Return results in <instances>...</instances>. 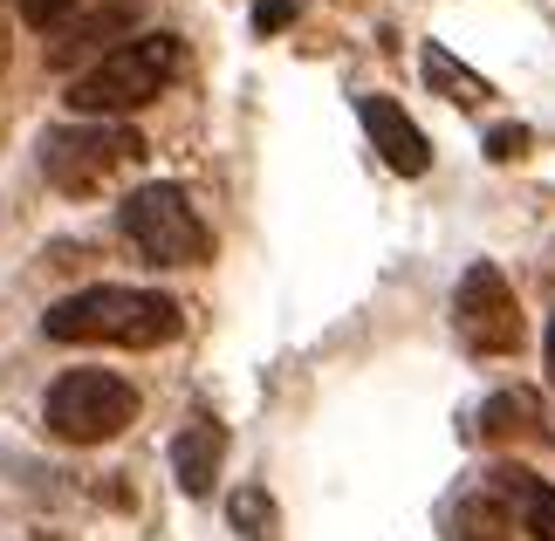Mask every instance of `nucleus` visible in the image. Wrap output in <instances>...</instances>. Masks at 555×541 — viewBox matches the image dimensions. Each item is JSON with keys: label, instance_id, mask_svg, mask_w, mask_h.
<instances>
[{"label": "nucleus", "instance_id": "nucleus-18", "mask_svg": "<svg viewBox=\"0 0 555 541\" xmlns=\"http://www.w3.org/2000/svg\"><path fill=\"white\" fill-rule=\"evenodd\" d=\"M542 350H548V377H555V322H548V343H542Z\"/></svg>", "mask_w": 555, "mask_h": 541}, {"label": "nucleus", "instance_id": "nucleus-15", "mask_svg": "<svg viewBox=\"0 0 555 541\" xmlns=\"http://www.w3.org/2000/svg\"><path fill=\"white\" fill-rule=\"evenodd\" d=\"M76 8L82 0H21V21H28V28H62Z\"/></svg>", "mask_w": 555, "mask_h": 541}, {"label": "nucleus", "instance_id": "nucleus-1", "mask_svg": "<svg viewBox=\"0 0 555 541\" xmlns=\"http://www.w3.org/2000/svg\"><path fill=\"white\" fill-rule=\"evenodd\" d=\"M185 330V309L158 288H117V281H96V288L62 295L49 315H41V336L49 343H117V350H158Z\"/></svg>", "mask_w": 555, "mask_h": 541}, {"label": "nucleus", "instance_id": "nucleus-10", "mask_svg": "<svg viewBox=\"0 0 555 541\" xmlns=\"http://www.w3.org/2000/svg\"><path fill=\"white\" fill-rule=\"evenodd\" d=\"M507 501H515V514H521V528L535 534V541H555V487L548 480H535V473H521V466H494L487 473Z\"/></svg>", "mask_w": 555, "mask_h": 541}, {"label": "nucleus", "instance_id": "nucleus-2", "mask_svg": "<svg viewBox=\"0 0 555 541\" xmlns=\"http://www.w3.org/2000/svg\"><path fill=\"white\" fill-rule=\"evenodd\" d=\"M179 62H185L179 35H165V28L131 35V41H117L111 55H96L90 69L69 76V111L76 117H131V111L165 96V82L179 76Z\"/></svg>", "mask_w": 555, "mask_h": 541}, {"label": "nucleus", "instance_id": "nucleus-4", "mask_svg": "<svg viewBox=\"0 0 555 541\" xmlns=\"http://www.w3.org/2000/svg\"><path fill=\"white\" fill-rule=\"evenodd\" d=\"M117 227H124V241L158 268H199L212 254V233L199 220V206L185 199V185H165V179L138 185L131 199L117 206Z\"/></svg>", "mask_w": 555, "mask_h": 541}, {"label": "nucleus", "instance_id": "nucleus-3", "mask_svg": "<svg viewBox=\"0 0 555 541\" xmlns=\"http://www.w3.org/2000/svg\"><path fill=\"white\" fill-rule=\"evenodd\" d=\"M138 158H144V138L131 124H111V117H76V124H55V131L41 138V171H49V185L69 192V199L111 185L117 171L138 165Z\"/></svg>", "mask_w": 555, "mask_h": 541}, {"label": "nucleus", "instance_id": "nucleus-17", "mask_svg": "<svg viewBox=\"0 0 555 541\" xmlns=\"http://www.w3.org/2000/svg\"><path fill=\"white\" fill-rule=\"evenodd\" d=\"M288 21H295V0H261V8H254V28L261 35H282Z\"/></svg>", "mask_w": 555, "mask_h": 541}, {"label": "nucleus", "instance_id": "nucleus-16", "mask_svg": "<svg viewBox=\"0 0 555 541\" xmlns=\"http://www.w3.org/2000/svg\"><path fill=\"white\" fill-rule=\"evenodd\" d=\"M528 151V124H501V131H487V158L507 165V158H521Z\"/></svg>", "mask_w": 555, "mask_h": 541}, {"label": "nucleus", "instance_id": "nucleus-13", "mask_svg": "<svg viewBox=\"0 0 555 541\" xmlns=\"http://www.w3.org/2000/svg\"><path fill=\"white\" fill-rule=\"evenodd\" d=\"M528 425H542L535 391H501V398L480 404V431H487V439H515V431H528Z\"/></svg>", "mask_w": 555, "mask_h": 541}, {"label": "nucleus", "instance_id": "nucleus-6", "mask_svg": "<svg viewBox=\"0 0 555 541\" xmlns=\"http://www.w3.org/2000/svg\"><path fill=\"white\" fill-rule=\"evenodd\" d=\"M453 322H460L466 350H480V357H515L521 336H528L521 301H515V288H507V274H501L494 261H474V268L460 274V288H453Z\"/></svg>", "mask_w": 555, "mask_h": 541}, {"label": "nucleus", "instance_id": "nucleus-9", "mask_svg": "<svg viewBox=\"0 0 555 541\" xmlns=\"http://www.w3.org/2000/svg\"><path fill=\"white\" fill-rule=\"evenodd\" d=\"M439 528H446V541H515V514H507V493L487 480V487L453 493Z\"/></svg>", "mask_w": 555, "mask_h": 541}, {"label": "nucleus", "instance_id": "nucleus-19", "mask_svg": "<svg viewBox=\"0 0 555 541\" xmlns=\"http://www.w3.org/2000/svg\"><path fill=\"white\" fill-rule=\"evenodd\" d=\"M0 69H8V35H0Z\"/></svg>", "mask_w": 555, "mask_h": 541}, {"label": "nucleus", "instance_id": "nucleus-14", "mask_svg": "<svg viewBox=\"0 0 555 541\" xmlns=\"http://www.w3.org/2000/svg\"><path fill=\"white\" fill-rule=\"evenodd\" d=\"M227 514H233V528H241L247 541H274V501H268L261 487H241Z\"/></svg>", "mask_w": 555, "mask_h": 541}, {"label": "nucleus", "instance_id": "nucleus-5", "mask_svg": "<svg viewBox=\"0 0 555 541\" xmlns=\"http://www.w3.org/2000/svg\"><path fill=\"white\" fill-rule=\"evenodd\" d=\"M138 418V391L117 371H62L41 398V425L62 446H103Z\"/></svg>", "mask_w": 555, "mask_h": 541}, {"label": "nucleus", "instance_id": "nucleus-7", "mask_svg": "<svg viewBox=\"0 0 555 541\" xmlns=\"http://www.w3.org/2000/svg\"><path fill=\"white\" fill-rule=\"evenodd\" d=\"M357 117H364V131L377 144V158L398 171V179H418L425 165H433V144H425V131L412 117H404L398 96H357Z\"/></svg>", "mask_w": 555, "mask_h": 541}, {"label": "nucleus", "instance_id": "nucleus-12", "mask_svg": "<svg viewBox=\"0 0 555 541\" xmlns=\"http://www.w3.org/2000/svg\"><path fill=\"white\" fill-rule=\"evenodd\" d=\"M425 82H433V90H439L446 103H466V111L494 96V82H487V76H474L466 62H453V55L439 49V41H425Z\"/></svg>", "mask_w": 555, "mask_h": 541}, {"label": "nucleus", "instance_id": "nucleus-11", "mask_svg": "<svg viewBox=\"0 0 555 541\" xmlns=\"http://www.w3.org/2000/svg\"><path fill=\"white\" fill-rule=\"evenodd\" d=\"M131 14H138V8H111V14H90V21H62L55 41H49V62H55V69H69L76 55H90V49H103L111 35L131 28ZM124 41H131V35H124ZM103 55H111V49H103Z\"/></svg>", "mask_w": 555, "mask_h": 541}, {"label": "nucleus", "instance_id": "nucleus-8", "mask_svg": "<svg viewBox=\"0 0 555 541\" xmlns=\"http://www.w3.org/2000/svg\"><path fill=\"white\" fill-rule=\"evenodd\" d=\"M220 460H227V425L212 418V411H192V418L179 425V439H172V473H179V487L192 493V501L212 493Z\"/></svg>", "mask_w": 555, "mask_h": 541}]
</instances>
